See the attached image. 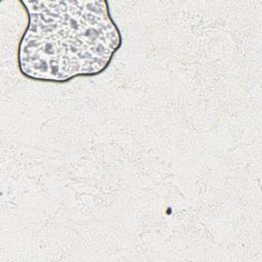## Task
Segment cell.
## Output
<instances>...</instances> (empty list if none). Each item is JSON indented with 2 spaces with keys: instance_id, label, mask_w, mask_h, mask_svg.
<instances>
[{
  "instance_id": "cell-1",
  "label": "cell",
  "mask_w": 262,
  "mask_h": 262,
  "mask_svg": "<svg viewBox=\"0 0 262 262\" xmlns=\"http://www.w3.org/2000/svg\"><path fill=\"white\" fill-rule=\"evenodd\" d=\"M29 23L17 62L31 80L67 83L96 76L110 66L122 35L106 1H19Z\"/></svg>"
}]
</instances>
